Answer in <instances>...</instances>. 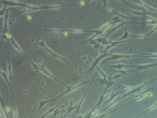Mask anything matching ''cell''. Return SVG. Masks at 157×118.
<instances>
[{
	"mask_svg": "<svg viewBox=\"0 0 157 118\" xmlns=\"http://www.w3.org/2000/svg\"><path fill=\"white\" fill-rule=\"evenodd\" d=\"M4 39L9 41L12 44L14 47H15L16 49L18 50L23 55L26 57V56L23 52L19 46L13 38L12 36L10 33L8 28V20L7 19L4 20V28L3 29L2 34L1 43L0 46V51L2 43Z\"/></svg>",
	"mask_w": 157,
	"mask_h": 118,
	"instance_id": "obj_1",
	"label": "cell"
},
{
	"mask_svg": "<svg viewBox=\"0 0 157 118\" xmlns=\"http://www.w3.org/2000/svg\"><path fill=\"white\" fill-rule=\"evenodd\" d=\"M4 61V60L3 61L4 67V71H2L0 69V74L2 75V76L4 78V79H5V80L6 81V82L7 83V84H8V85L9 86V87L10 90L11 92L12 95L13 101V102H14V100L13 98V96L14 95L15 97V96L13 92L12 89L11 87L7 75V73L6 70L5 64Z\"/></svg>",
	"mask_w": 157,
	"mask_h": 118,
	"instance_id": "obj_2",
	"label": "cell"
},
{
	"mask_svg": "<svg viewBox=\"0 0 157 118\" xmlns=\"http://www.w3.org/2000/svg\"><path fill=\"white\" fill-rule=\"evenodd\" d=\"M8 55V69L10 79L11 80V86L12 87V82H13V80L12 72V67L10 61L9 54V52Z\"/></svg>",
	"mask_w": 157,
	"mask_h": 118,
	"instance_id": "obj_3",
	"label": "cell"
},
{
	"mask_svg": "<svg viewBox=\"0 0 157 118\" xmlns=\"http://www.w3.org/2000/svg\"><path fill=\"white\" fill-rule=\"evenodd\" d=\"M7 10L6 5H5L4 6V8L0 10V16L5 14V12Z\"/></svg>",
	"mask_w": 157,
	"mask_h": 118,
	"instance_id": "obj_4",
	"label": "cell"
},
{
	"mask_svg": "<svg viewBox=\"0 0 157 118\" xmlns=\"http://www.w3.org/2000/svg\"><path fill=\"white\" fill-rule=\"evenodd\" d=\"M13 103L14 106L13 107L14 117L15 118H17L18 117L17 112V110L16 108L15 105V104L14 102H13Z\"/></svg>",
	"mask_w": 157,
	"mask_h": 118,
	"instance_id": "obj_5",
	"label": "cell"
},
{
	"mask_svg": "<svg viewBox=\"0 0 157 118\" xmlns=\"http://www.w3.org/2000/svg\"><path fill=\"white\" fill-rule=\"evenodd\" d=\"M0 113L2 118H5V116L4 113L3 109L2 108L0 104Z\"/></svg>",
	"mask_w": 157,
	"mask_h": 118,
	"instance_id": "obj_6",
	"label": "cell"
},
{
	"mask_svg": "<svg viewBox=\"0 0 157 118\" xmlns=\"http://www.w3.org/2000/svg\"><path fill=\"white\" fill-rule=\"evenodd\" d=\"M0 101L1 102V103L2 105L3 106V108L4 110V111H5V114L6 115L7 117V114L6 112V111L5 109L4 106L3 102V100H2L1 98L0 95Z\"/></svg>",
	"mask_w": 157,
	"mask_h": 118,
	"instance_id": "obj_7",
	"label": "cell"
},
{
	"mask_svg": "<svg viewBox=\"0 0 157 118\" xmlns=\"http://www.w3.org/2000/svg\"><path fill=\"white\" fill-rule=\"evenodd\" d=\"M9 16V14L8 13H6L5 14V20L6 19L7 20L8 19V17Z\"/></svg>",
	"mask_w": 157,
	"mask_h": 118,
	"instance_id": "obj_8",
	"label": "cell"
},
{
	"mask_svg": "<svg viewBox=\"0 0 157 118\" xmlns=\"http://www.w3.org/2000/svg\"><path fill=\"white\" fill-rule=\"evenodd\" d=\"M7 107L8 109H7V108H6V109H5L6 111L8 112L9 111H10V108L9 107V106H7Z\"/></svg>",
	"mask_w": 157,
	"mask_h": 118,
	"instance_id": "obj_9",
	"label": "cell"
},
{
	"mask_svg": "<svg viewBox=\"0 0 157 118\" xmlns=\"http://www.w3.org/2000/svg\"><path fill=\"white\" fill-rule=\"evenodd\" d=\"M6 13H8V14H9V12L8 11H7L5 13V14Z\"/></svg>",
	"mask_w": 157,
	"mask_h": 118,
	"instance_id": "obj_10",
	"label": "cell"
},
{
	"mask_svg": "<svg viewBox=\"0 0 157 118\" xmlns=\"http://www.w3.org/2000/svg\"><path fill=\"white\" fill-rule=\"evenodd\" d=\"M15 0H13V1Z\"/></svg>",
	"mask_w": 157,
	"mask_h": 118,
	"instance_id": "obj_11",
	"label": "cell"
}]
</instances>
